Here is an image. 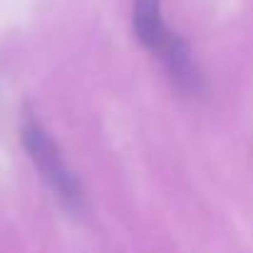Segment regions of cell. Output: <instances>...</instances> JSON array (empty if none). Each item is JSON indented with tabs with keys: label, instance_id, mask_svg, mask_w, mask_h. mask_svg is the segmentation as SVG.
Instances as JSON below:
<instances>
[{
	"label": "cell",
	"instance_id": "6da1fadb",
	"mask_svg": "<svg viewBox=\"0 0 253 253\" xmlns=\"http://www.w3.org/2000/svg\"><path fill=\"white\" fill-rule=\"evenodd\" d=\"M20 134H23V144H25L33 164L38 167V171L47 181V186L55 191V196L67 209L80 211L82 209V189H80L75 174L67 169L65 159L60 157V149L52 144L47 132L40 126V122L35 117H25Z\"/></svg>",
	"mask_w": 253,
	"mask_h": 253
},
{
	"label": "cell",
	"instance_id": "7a4b0ae2",
	"mask_svg": "<svg viewBox=\"0 0 253 253\" xmlns=\"http://www.w3.org/2000/svg\"><path fill=\"white\" fill-rule=\"evenodd\" d=\"M157 55L162 57L169 77L174 80V84L184 92H199L201 89V75L191 60V52L186 47V42L176 35V33H169L164 45L157 50Z\"/></svg>",
	"mask_w": 253,
	"mask_h": 253
},
{
	"label": "cell",
	"instance_id": "3957f363",
	"mask_svg": "<svg viewBox=\"0 0 253 253\" xmlns=\"http://www.w3.org/2000/svg\"><path fill=\"white\" fill-rule=\"evenodd\" d=\"M134 33L139 42L152 52H157L164 45L171 30L164 25L159 0H134Z\"/></svg>",
	"mask_w": 253,
	"mask_h": 253
}]
</instances>
